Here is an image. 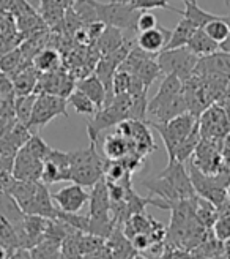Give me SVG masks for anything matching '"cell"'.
<instances>
[{"instance_id": "6da1fadb", "label": "cell", "mask_w": 230, "mask_h": 259, "mask_svg": "<svg viewBox=\"0 0 230 259\" xmlns=\"http://www.w3.org/2000/svg\"><path fill=\"white\" fill-rule=\"evenodd\" d=\"M142 185L156 198L167 202L169 207L177 201L197 196L185 163L175 158H169V164L155 177L142 180Z\"/></svg>"}, {"instance_id": "7a4b0ae2", "label": "cell", "mask_w": 230, "mask_h": 259, "mask_svg": "<svg viewBox=\"0 0 230 259\" xmlns=\"http://www.w3.org/2000/svg\"><path fill=\"white\" fill-rule=\"evenodd\" d=\"M52 150L40 135H32L30 139L18 150L13 160V176L16 180H41L43 164Z\"/></svg>"}, {"instance_id": "3957f363", "label": "cell", "mask_w": 230, "mask_h": 259, "mask_svg": "<svg viewBox=\"0 0 230 259\" xmlns=\"http://www.w3.org/2000/svg\"><path fill=\"white\" fill-rule=\"evenodd\" d=\"M70 157V180L82 187H93L104 177L106 158L98 150L96 144L90 142L87 149L68 152Z\"/></svg>"}, {"instance_id": "277c9868", "label": "cell", "mask_w": 230, "mask_h": 259, "mask_svg": "<svg viewBox=\"0 0 230 259\" xmlns=\"http://www.w3.org/2000/svg\"><path fill=\"white\" fill-rule=\"evenodd\" d=\"M133 119V95L120 94L113 95V98L96 111L92 119L87 122V135L93 144H98L101 133L106 130L117 126L120 122Z\"/></svg>"}, {"instance_id": "5b68a950", "label": "cell", "mask_w": 230, "mask_h": 259, "mask_svg": "<svg viewBox=\"0 0 230 259\" xmlns=\"http://www.w3.org/2000/svg\"><path fill=\"white\" fill-rule=\"evenodd\" d=\"M32 130L16 119L15 112L0 117V153L8 160H15L18 150L30 139Z\"/></svg>"}, {"instance_id": "8992f818", "label": "cell", "mask_w": 230, "mask_h": 259, "mask_svg": "<svg viewBox=\"0 0 230 259\" xmlns=\"http://www.w3.org/2000/svg\"><path fill=\"white\" fill-rule=\"evenodd\" d=\"M92 4L96 11V18L104 25L109 27H115L120 30H128V32H137L136 30V22L139 16V10H136L133 5H126L120 2H110L101 4L98 0H92Z\"/></svg>"}, {"instance_id": "52a82bcc", "label": "cell", "mask_w": 230, "mask_h": 259, "mask_svg": "<svg viewBox=\"0 0 230 259\" xmlns=\"http://www.w3.org/2000/svg\"><path fill=\"white\" fill-rule=\"evenodd\" d=\"M156 62L162 76L175 74L182 81H186L196 71L199 63V57L194 56L188 48H175V49H164L156 56Z\"/></svg>"}, {"instance_id": "ba28073f", "label": "cell", "mask_w": 230, "mask_h": 259, "mask_svg": "<svg viewBox=\"0 0 230 259\" xmlns=\"http://www.w3.org/2000/svg\"><path fill=\"white\" fill-rule=\"evenodd\" d=\"M197 115L193 112H185L174 117L172 120L165 122V123H151V126L156 130L158 135L161 136L165 150H167L169 158L174 155V150L177 146L193 132L194 126L197 125Z\"/></svg>"}, {"instance_id": "9c48e42d", "label": "cell", "mask_w": 230, "mask_h": 259, "mask_svg": "<svg viewBox=\"0 0 230 259\" xmlns=\"http://www.w3.org/2000/svg\"><path fill=\"white\" fill-rule=\"evenodd\" d=\"M55 117H68V100L52 94H36L29 128H43Z\"/></svg>"}, {"instance_id": "30bf717a", "label": "cell", "mask_w": 230, "mask_h": 259, "mask_svg": "<svg viewBox=\"0 0 230 259\" xmlns=\"http://www.w3.org/2000/svg\"><path fill=\"white\" fill-rule=\"evenodd\" d=\"M188 172H189L191 182L194 185L197 196H200L203 199H208L216 207L222 205V202L227 198V193H225V188L228 184L227 179H222L221 176H216V174L203 172L194 164L189 166Z\"/></svg>"}, {"instance_id": "8fae6325", "label": "cell", "mask_w": 230, "mask_h": 259, "mask_svg": "<svg viewBox=\"0 0 230 259\" xmlns=\"http://www.w3.org/2000/svg\"><path fill=\"white\" fill-rule=\"evenodd\" d=\"M115 132H119L130 141L134 153H137L139 157H142V158L158 149L148 128V122L137 120V119H128V120L120 122Z\"/></svg>"}, {"instance_id": "7c38bea8", "label": "cell", "mask_w": 230, "mask_h": 259, "mask_svg": "<svg viewBox=\"0 0 230 259\" xmlns=\"http://www.w3.org/2000/svg\"><path fill=\"white\" fill-rule=\"evenodd\" d=\"M74 89H76V77L63 67H60L55 71L44 73L40 76L35 94H52L68 100Z\"/></svg>"}, {"instance_id": "4fadbf2b", "label": "cell", "mask_w": 230, "mask_h": 259, "mask_svg": "<svg viewBox=\"0 0 230 259\" xmlns=\"http://www.w3.org/2000/svg\"><path fill=\"white\" fill-rule=\"evenodd\" d=\"M197 123H199L202 139L214 141L216 138H221L228 132L227 114L221 106H216V105H210L203 111L199 115Z\"/></svg>"}, {"instance_id": "5bb4252c", "label": "cell", "mask_w": 230, "mask_h": 259, "mask_svg": "<svg viewBox=\"0 0 230 259\" xmlns=\"http://www.w3.org/2000/svg\"><path fill=\"white\" fill-rule=\"evenodd\" d=\"M70 180V157L68 152L52 149L43 164L41 182L46 185Z\"/></svg>"}, {"instance_id": "9a60e30c", "label": "cell", "mask_w": 230, "mask_h": 259, "mask_svg": "<svg viewBox=\"0 0 230 259\" xmlns=\"http://www.w3.org/2000/svg\"><path fill=\"white\" fill-rule=\"evenodd\" d=\"M52 199L57 204L59 210L68 213H79L88 202V199H90V193H87L85 187L82 185L71 184L52 193Z\"/></svg>"}, {"instance_id": "2e32d148", "label": "cell", "mask_w": 230, "mask_h": 259, "mask_svg": "<svg viewBox=\"0 0 230 259\" xmlns=\"http://www.w3.org/2000/svg\"><path fill=\"white\" fill-rule=\"evenodd\" d=\"M47 222H49V218H44L40 215H25L24 217L22 225L18 228L22 248L30 250L44 239Z\"/></svg>"}, {"instance_id": "e0dca14e", "label": "cell", "mask_w": 230, "mask_h": 259, "mask_svg": "<svg viewBox=\"0 0 230 259\" xmlns=\"http://www.w3.org/2000/svg\"><path fill=\"white\" fill-rule=\"evenodd\" d=\"M170 32L169 29H164L161 25L155 29H150L145 32H140L136 36V46L144 51V53L150 54V56H158L161 51L165 49L169 40H170Z\"/></svg>"}, {"instance_id": "ac0fdd59", "label": "cell", "mask_w": 230, "mask_h": 259, "mask_svg": "<svg viewBox=\"0 0 230 259\" xmlns=\"http://www.w3.org/2000/svg\"><path fill=\"white\" fill-rule=\"evenodd\" d=\"M57 212H59V209L54 205L52 194L49 193L47 185L40 180V184H38V188L27 207V210H25V215H40L44 218H57Z\"/></svg>"}, {"instance_id": "d6986e66", "label": "cell", "mask_w": 230, "mask_h": 259, "mask_svg": "<svg viewBox=\"0 0 230 259\" xmlns=\"http://www.w3.org/2000/svg\"><path fill=\"white\" fill-rule=\"evenodd\" d=\"M98 150L101 152V155H103L106 160H110V161L123 160L130 153H134V150L131 147V142L123 135H120L119 132L106 136L103 139V142H101Z\"/></svg>"}, {"instance_id": "ffe728a7", "label": "cell", "mask_w": 230, "mask_h": 259, "mask_svg": "<svg viewBox=\"0 0 230 259\" xmlns=\"http://www.w3.org/2000/svg\"><path fill=\"white\" fill-rule=\"evenodd\" d=\"M40 76H41V73L33 67V63L24 65L18 73L13 74L11 81H13V87H15L16 97L35 94L38 81H40Z\"/></svg>"}, {"instance_id": "44dd1931", "label": "cell", "mask_w": 230, "mask_h": 259, "mask_svg": "<svg viewBox=\"0 0 230 259\" xmlns=\"http://www.w3.org/2000/svg\"><path fill=\"white\" fill-rule=\"evenodd\" d=\"M76 89L81 90L82 94H85L88 98H90L98 106V109H101L104 106L106 98H107V92H106L104 84L99 81V77L95 73L87 74V76L76 81Z\"/></svg>"}, {"instance_id": "7402d4cb", "label": "cell", "mask_w": 230, "mask_h": 259, "mask_svg": "<svg viewBox=\"0 0 230 259\" xmlns=\"http://www.w3.org/2000/svg\"><path fill=\"white\" fill-rule=\"evenodd\" d=\"M68 5L63 0H40V13L41 19L49 29H57L65 19Z\"/></svg>"}, {"instance_id": "603a6c76", "label": "cell", "mask_w": 230, "mask_h": 259, "mask_svg": "<svg viewBox=\"0 0 230 259\" xmlns=\"http://www.w3.org/2000/svg\"><path fill=\"white\" fill-rule=\"evenodd\" d=\"M106 243L112 250V259H133L137 254L131 240L123 234L122 228H113L110 236L106 239Z\"/></svg>"}, {"instance_id": "cb8c5ba5", "label": "cell", "mask_w": 230, "mask_h": 259, "mask_svg": "<svg viewBox=\"0 0 230 259\" xmlns=\"http://www.w3.org/2000/svg\"><path fill=\"white\" fill-rule=\"evenodd\" d=\"M126 40L128 38L123 35V30L106 25V29L103 30V33L99 35L98 40L93 43V46L98 51L99 56H106V54L112 53V51L119 49Z\"/></svg>"}, {"instance_id": "d4e9b609", "label": "cell", "mask_w": 230, "mask_h": 259, "mask_svg": "<svg viewBox=\"0 0 230 259\" xmlns=\"http://www.w3.org/2000/svg\"><path fill=\"white\" fill-rule=\"evenodd\" d=\"M186 48L193 53L194 56H197L199 59L202 57H208L214 53H218L219 51V45L216 43L214 40L207 35V32L203 29H197L194 32V35L191 36L189 43L186 45Z\"/></svg>"}, {"instance_id": "484cf974", "label": "cell", "mask_w": 230, "mask_h": 259, "mask_svg": "<svg viewBox=\"0 0 230 259\" xmlns=\"http://www.w3.org/2000/svg\"><path fill=\"white\" fill-rule=\"evenodd\" d=\"M32 63L41 74L50 73V71H55L62 67V56L57 48L46 46L35 54V57L32 59Z\"/></svg>"}, {"instance_id": "4316f807", "label": "cell", "mask_w": 230, "mask_h": 259, "mask_svg": "<svg viewBox=\"0 0 230 259\" xmlns=\"http://www.w3.org/2000/svg\"><path fill=\"white\" fill-rule=\"evenodd\" d=\"M199 27L188 18L182 16L180 22L175 25V29L170 32V40L165 46V49H175V48H186V45L189 43L191 36L194 35V32Z\"/></svg>"}, {"instance_id": "83f0119b", "label": "cell", "mask_w": 230, "mask_h": 259, "mask_svg": "<svg viewBox=\"0 0 230 259\" xmlns=\"http://www.w3.org/2000/svg\"><path fill=\"white\" fill-rule=\"evenodd\" d=\"M200 141H202V135H200V130H199V123L194 126V130L191 132L180 144L177 146V149L174 150V155L170 158H175L178 161H182L185 163L186 160H189L191 157L194 155L197 146L200 144Z\"/></svg>"}, {"instance_id": "f1b7e54d", "label": "cell", "mask_w": 230, "mask_h": 259, "mask_svg": "<svg viewBox=\"0 0 230 259\" xmlns=\"http://www.w3.org/2000/svg\"><path fill=\"white\" fill-rule=\"evenodd\" d=\"M25 213L21 210L18 202L11 198V194L7 191H0V218H7L16 228L22 225Z\"/></svg>"}, {"instance_id": "f546056e", "label": "cell", "mask_w": 230, "mask_h": 259, "mask_svg": "<svg viewBox=\"0 0 230 259\" xmlns=\"http://www.w3.org/2000/svg\"><path fill=\"white\" fill-rule=\"evenodd\" d=\"M0 245L7 248L10 253L18 248H22L18 228L11 222H8L7 218H0Z\"/></svg>"}, {"instance_id": "4dcf8cb0", "label": "cell", "mask_w": 230, "mask_h": 259, "mask_svg": "<svg viewBox=\"0 0 230 259\" xmlns=\"http://www.w3.org/2000/svg\"><path fill=\"white\" fill-rule=\"evenodd\" d=\"M219 212L218 207H216L213 202H210L208 199H203L200 196H197L196 199V218L199 220V223L202 226H205L207 229H211L216 218H218Z\"/></svg>"}, {"instance_id": "1f68e13d", "label": "cell", "mask_w": 230, "mask_h": 259, "mask_svg": "<svg viewBox=\"0 0 230 259\" xmlns=\"http://www.w3.org/2000/svg\"><path fill=\"white\" fill-rule=\"evenodd\" d=\"M27 63L29 62H25V59L22 56V51L18 46V48L8 51L7 54H4L2 57H0V73H5L11 77L13 74L18 73L24 65H27Z\"/></svg>"}, {"instance_id": "d6a6232c", "label": "cell", "mask_w": 230, "mask_h": 259, "mask_svg": "<svg viewBox=\"0 0 230 259\" xmlns=\"http://www.w3.org/2000/svg\"><path fill=\"white\" fill-rule=\"evenodd\" d=\"M68 105L78 114L87 115V117H92V115H95L98 111V106L95 105V103L78 89H74L73 94L68 97Z\"/></svg>"}, {"instance_id": "836d02e7", "label": "cell", "mask_w": 230, "mask_h": 259, "mask_svg": "<svg viewBox=\"0 0 230 259\" xmlns=\"http://www.w3.org/2000/svg\"><path fill=\"white\" fill-rule=\"evenodd\" d=\"M180 15L188 18L189 21H193L199 29H203L210 21H213L214 18H218V15H211V13L202 10L197 2L185 4V10H182Z\"/></svg>"}, {"instance_id": "e575fe53", "label": "cell", "mask_w": 230, "mask_h": 259, "mask_svg": "<svg viewBox=\"0 0 230 259\" xmlns=\"http://www.w3.org/2000/svg\"><path fill=\"white\" fill-rule=\"evenodd\" d=\"M203 30L207 32V35L211 38V40H214L218 45H221V43L225 40V38L228 36V33H230L228 15L214 18L213 21H210V22L205 25V27H203Z\"/></svg>"}, {"instance_id": "d590c367", "label": "cell", "mask_w": 230, "mask_h": 259, "mask_svg": "<svg viewBox=\"0 0 230 259\" xmlns=\"http://www.w3.org/2000/svg\"><path fill=\"white\" fill-rule=\"evenodd\" d=\"M35 100H36V94H30V95H18L15 98V115L16 119L25 125H29L30 117H32V111L35 106Z\"/></svg>"}, {"instance_id": "8d00e7d4", "label": "cell", "mask_w": 230, "mask_h": 259, "mask_svg": "<svg viewBox=\"0 0 230 259\" xmlns=\"http://www.w3.org/2000/svg\"><path fill=\"white\" fill-rule=\"evenodd\" d=\"M32 256L35 259H67L62 253V245L50 242V240H41L33 248H30Z\"/></svg>"}, {"instance_id": "74e56055", "label": "cell", "mask_w": 230, "mask_h": 259, "mask_svg": "<svg viewBox=\"0 0 230 259\" xmlns=\"http://www.w3.org/2000/svg\"><path fill=\"white\" fill-rule=\"evenodd\" d=\"M79 236H81V231L73 228L67 234V237L63 239L62 253L67 259H82V253L79 248Z\"/></svg>"}, {"instance_id": "f35d334b", "label": "cell", "mask_w": 230, "mask_h": 259, "mask_svg": "<svg viewBox=\"0 0 230 259\" xmlns=\"http://www.w3.org/2000/svg\"><path fill=\"white\" fill-rule=\"evenodd\" d=\"M106 245V239L101 236H95V234H87V232H81L79 236V248L82 253V257L85 254H90L99 248H103Z\"/></svg>"}, {"instance_id": "ab89813d", "label": "cell", "mask_w": 230, "mask_h": 259, "mask_svg": "<svg viewBox=\"0 0 230 259\" xmlns=\"http://www.w3.org/2000/svg\"><path fill=\"white\" fill-rule=\"evenodd\" d=\"M15 180L16 179L13 176V160L5 158L0 153V191H8Z\"/></svg>"}, {"instance_id": "60d3db41", "label": "cell", "mask_w": 230, "mask_h": 259, "mask_svg": "<svg viewBox=\"0 0 230 259\" xmlns=\"http://www.w3.org/2000/svg\"><path fill=\"white\" fill-rule=\"evenodd\" d=\"M214 237L221 240V242H225L230 239V212H225V213H219L218 218H216V222L211 228Z\"/></svg>"}, {"instance_id": "b9f144b4", "label": "cell", "mask_w": 230, "mask_h": 259, "mask_svg": "<svg viewBox=\"0 0 230 259\" xmlns=\"http://www.w3.org/2000/svg\"><path fill=\"white\" fill-rule=\"evenodd\" d=\"M169 2L170 0H133V7L139 11H151V10H156V8H165V10L175 11L180 15L182 10L170 7Z\"/></svg>"}, {"instance_id": "7bdbcfd3", "label": "cell", "mask_w": 230, "mask_h": 259, "mask_svg": "<svg viewBox=\"0 0 230 259\" xmlns=\"http://www.w3.org/2000/svg\"><path fill=\"white\" fill-rule=\"evenodd\" d=\"M155 27H158V19H156V16L153 15L151 11H140L139 16H137V22H136V30H137V33L150 30V29H155Z\"/></svg>"}, {"instance_id": "ee69618b", "label": "cell", "mask_w": 230, "mask_h": 259, "mask_svg": "<svg viewBox=\"0 0 230 259\" xmlns=\"http://www.w3.org/2000/svg\"><path fill=\"white\" fill-rule=\"evenodd\" d=\"M158 259H196L193 251L180 248V247H169L165 245L162 254Z\"/></svg>"}, {"instance_id": "f6af8a7d", "label": "cell", "mask_w": 230, "mask_h": 259, "mask_svg": "<svg viewBox=\"0 0 230 259\" xmlns=\"http://www.w3.org/2000/svg\"><path fill=\"white\" fill-rule=\"evenodd\" d=\"M82 259H112V250L106 243L103 248H99V250H96V251H93L90 254H85Z\"/></svg>"}, {"instance_id": "bcb514c9", "label": "cell", "mask_w": 230, "mask_h": 259, "mask_svg": "<svg viewBox=\"0 0 230 259\" xmlns=\"http://www.w3.org/2000/svg\"><path fill=\"white\" fill-rule=\"evenodd\" d=\"M8 259H35V257L32 256V251L29 248H18L10 254Z\"/></svg>"}, {"instance_id": "7dc6e473", "label": "cell", "mask_w": 230, "mask_h": 259, "mask_svg": "<svg viewBox=\"0 0 230 259\" xmlns=\"http://www.w3.org/2000/svg\"><path fill=\"white\" fill-rule=\"evenodd\" d=\"M228 22H230V15H228ZM219 51H221V53L230 54V33H228V36L225 38V40L219 45Z\"/></svg>"}, {"instance_id": "c3c4849f", "label": "cell", "mask_w": 230, "mask_h": 259, "mask_svg": "<svg viewBox=\"0 0 230 259\" xmlns=\"http://www.w3.org/2000/svg\"><path fill=\"white\" fill-rule=\"evenodd\" d=\"M222 254L225 256V259H230V239L224 242V251Z\"/></svg>"}, {"instance_id": "681fc988", "label": "cell", "mask_w": 230, "mask_h": 259, "mask_svg": "<svg viewBox=\"0 0 230 259\" xmlns=\"http://www.w3.org/2000/svg\"><path fill=\"white\" fill-rule=\"evenodd\" d=\"M10 254H11V253H10L7 248H4L2 245H0V259H8V257H10Z\"/></svg>"}, {"instance_id": "f907efd6", "label": "cell", "mask_w": 230, "mask_h": 259, "mask_svg": "<svg viewBox=\"0 0 230 259\" xmlns=\"http://www.w3.org/2000/svg\"><path fill=\"white\" fill-rule=\"evenodd\" d=\"M133 259H150V257H147L145 254H139V253H137Z\"/></svg>"}, {"instance_id": "816d5d0a", "label": "cell", "mask_w": 230, "mask_h": 259, "mask_svg": "<svg viewBox=\"0 0 230 259\" xmlns=\"http://www.w3.org/2000/svg\"><path fill=\"white\" fill-rule=\"evenodd\" d=\"M224 4H225V7L230 10V0H224Z\"/></svg>"}, {"instance_id": "f5cc1de1", "label": "cell", "mask_w": 230, "mask_h": 259, "mask_svg": "<svg viewBox=\"0 0 230 259\" xmlns=\"http://www.w3.org/2000/svg\"><path fill=\"white\" fill-rule=\"evenodd\" d=\"M183 4H188V2H197V0H182Z\"/></svg>"}]
</instances>
